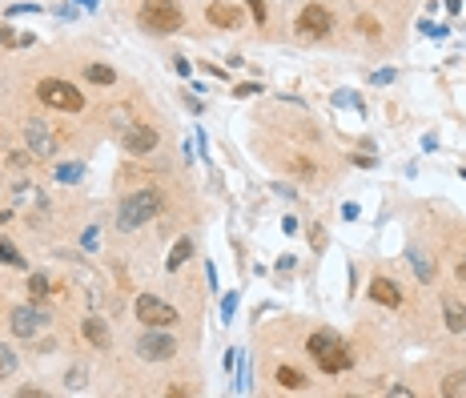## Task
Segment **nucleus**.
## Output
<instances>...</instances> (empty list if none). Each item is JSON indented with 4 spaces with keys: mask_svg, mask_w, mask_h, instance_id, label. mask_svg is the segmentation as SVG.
<instances>
[{
    "mask_svg": "<svg viewBox=\"0 0 466 398\" xmlns=\"http://www.w3.org/2000/svg\"><path fill=\"white\" fill-rule=\"evenodd\" d=\"M161 209H165V193L157 185H141V190L121 197V206H117V229L133 234V229L149 225L153 218H161Z\"/></svg>",
    "mask_w": 466,
    "mask_h": 398,
    "instance_id": "nucleus-1",
    "label": "nucleus"
},
{
    "mask_svg": "<svg viewBox=\"0 0 466 398\" xmlns=\"http://www.w3.org/2000/svg\"><path fill=\"white\" fill-rule=\"evenodd\" d=\"M305 354H310V358L318 362V370H326V374H342V370L354 367V354L337 330H314V334L305 338Z\"/></svg>",
    "mask_w": 466,
    "mask_h": 398,
    "instance_id": "nucleus-2",
    "label": "nucleus"
},
{
    "mask_svg": "<svg viewBox=\"0 0 466 398\" xmlns=\"http://www.w3.org/2000/svg\"><path fill=\"white\" fill-rule=\"evenodd\" d=\"M137 24L145 32H157V36H169V32L185 29V13L177 0H141L137 8Z\"/></svg>",
    "mask_w": 466,
    "mask_h": 398,
    "instance_id": "nucleus-3",
    "label": "nucleus"
},
{
    "mask_svg": "<svg viewBox=\"0 0 466 398\" xmlns=\"http://www.w3.org/2000/svg\"><path fill=\"white\" fill-rule=\"evenodd\" d=\"M32 93H36V101H41V105H48V109H57V113H80V109H85V93H80L73 80L41 77Z\"/></svg>",
    "mask_w": 466,
    "mask_h": 398,
    "instance_id": "nucleus-4",
    "label": "nucleus"
},
{
    "mask_svg": "<svg viewBox=\"0 0 466 398\" xmlns=\"http://www.w3.org/2000/svg\"><path fill=\"white\" fill-rule=\"evenodd\" d=\"M133 314H137V322L149 326V330H173L177 326V306H169L165 298H157V294H137Z\"/></svg>",
    "mask_w": 466,
    "mask_h": 398,
    "instance_id": "nucleus-5",
    "label": "nucleus"
},
{
    "mask_svg": "<svg viewBox=\"0 0 466 398\" xmlns=\"http://www.w3.org/2000/svg\"><path fill=\"white\" fill-rule=\"evenodd\" d=\"M117 141H121V153H125V157L137 161V157H149V153L157 149L161 133L153 125H145V121H129V125L117 133Z\"/></svg>",
    "mask_w": 466,
    "mask_h": 398,
    "instance_id": "nucleus-6",
    "label": "nucleus"
},
{
    "mask_svg": "<svg viewBox=\"0 0 466 398\" xmlns=\"http://www.w3.org/2000/svg\"><path fill=\"white\" fill-rule=\"evenodd\" d=\"M20 129H24V149H29L36 161L57 157V149H61V137H57V129L48 125V121L32 117V121H24Z\"/></svg>",
    "mask_w": 466,
    "mask_h": 398,
    "instance_id": "nucleus-7",
    "label": "nucleus"
},
{
    "mask_svg": "<svg viewBox=\"0 0 466 398\" xmlns=\"http://www.w3.org/2000/svg\"><path fill=\"white\" fill-rule=\"evenodd\" d=\"M293 29H298V36H305V41H321V36H330V29H334V13L314 0V4H305L302 13H298Z\"/></svg>",
    "mask_w": 466,
    "mask_h": 398,
    "instance_id": "nucleus-8",
    "label": "nucleus"
},
{
    "mask_svg": "<svg viewBox=\"0 0 466 398\" xmlns=\"http://www.w3.org/2000/svg\"><path fill=\"white\" fill-rule=\"evenodd\" d=\"M45 326H48V314L41 306H13L8 310V330L16 338H36Z\"/></svg>",
    "mask_w": 466,
    "mask_h": 398,
    "instance_id": "nucleus-9",
    "label": "nucleus"
},
{
    "mask_svg": "<svg viewBox=\"0 0 466 398\" xmlns=\"http://www.w3.org/2000/svg\"><path fill=\"white\" fill-rule=\"evenodd\" d=\"M173 354H177V338L169 330H149L137 342V358H145V362H169Z\"/></svg>",
    "mask_w": 466,
    "mask_h": 398,
    "instance_id": "nucleus-10",
    "label": "nucleus"
},
{
    "mask_svg": "<svg viewBox=\"0 0 466 398\" xmlns=\"http://www.w3.org/2000/svg\"><path fill=\"white\" fill-rule=\"evenodd\" d=\"M205 20L213 24V29H241V20H245V13H241V8L233 4V0H209Z\"/></svg>",
    "mask_w": 466,
    "mask_h": 398,
    "instance_id": "nucleus-11",
    "label": "nucleus"
},
{
    "mask_svg": "<svg viewBox=\"0 0 466 398\" xmlns=\"http://www.w3.org/2000/svg\"><path fill=\"white\" fill-rule=\"evenodd\" d=\"M80 338L93 346V350H109L112 346V330L105 318H96V314H89V318H80Z\"/></svg>",
    "mask_w": 466,
    "mask_h": 398,
    "instance_id": "nucleus-12",
    "label": "nucleus"
},
{
    "mask_svg": "<svg viewBox=\"0 0 466 398\" xmlns=\"http://www.w3.org/2000/svg\"><path fill=\"white\" fill-rule=\"evenodd\" d=\"M370 298L378 306H386V310H398L402 306V290L394 278H386V273H378V278H370Z\"/></svg>",
    "mask_w": 466,
    "mask_h": 398,
    "instance_id": "nucleus-13",
    "label": "nucleus"
},
{
    "mask_svg": "<svg viewBox=\"0 0 466 398\" xmlns=\"http://www.w3.org/2000/svg\"><path fill=\"white\" fill-rule=\"evenodd\" d=\"M442 322H446L450 334L466 338V302H458V298H442Z\"/></svg>",
    "mask_w": 466,
    "mask_h": 398,
    "instance_id": "nucleus-14",
    "label": "nucleus"
},
{
    "mask_svg": "<svg viewBox=\"0 0 466 398\" xmlns=\"http://www.w3.org/2000/svg\"><path fill=\"white\" fill-rule=\"evenodd\" d=\"M193 257V238H177L173 241V250H169V257H165V270L173 273V270H181L185 262Z\"/></svg>",
    "mask_w": 466,
    "mask_h": 398,
    "instance_id": "nucleus-15",
    "label": "nucleus"
},
{
    "mask_svg": "<svg viewBox=\"0 0 466 398\" xmlns=\"http://www.w3.org/2000/svg\"><path fill=\"white\" fill-rule=\"evenodd\" d=\"M273 378H277V386H282V390H305V386H310L305 370H298V367H277V374H273Z\"/></svg>",
    "mask_w": 466,
    "mask_h": 398,
    "instance_id": "nucleus-16",
    "label": "nucleus"
},
{
    "mask_svg": "<svg viewBox=\"0 0 466 398\" xmlns=\"http://www.w3.org/2000/svg\"><path fill=\"white\" fill-rule=\"evenodd\" d=\"M406 257H410V266H414L418 282H422V286H430V282H434V257L422 254V250H410Z\"/></svg>",
    "mask_w": 466,
    "mask_h": 398,
    "instance_id": "nucleus-17",
    "label": "nucleus"
},
{
    "mask_svg": "<svg viewBox=\"0 0 466 398\" xmlns=\"http://www.w3.org/2000/svg\"><path fill=\"white\" fill-rule=\"evenodd\" d=\"M0 266H13V270H24V266H29V257L20 254V250H16V246H13L8 238H0Z\"/></svg>",
    "mask_w": 466,
    "mask_h": 398,
    "instance_id": "nucleus-18",
    "label": "nucleus"
},
{
    "mask_svg": "<svg viewBox=\"0 0 466 398\" xmlns=\"http://www.w3.org/2000/svg\"><path fill=\"white\" fill-rule=\"evenodd\" d=\"M85 80H89V85H105V89H109L112 80H117V73H112V64H85Z\"/></svg>",
    "mask_w": 466,
    "mask_h": 398,
    "instance_id": "nucleus-19",
    "label": "nucleus"
},
{
    "mask_svg": "<svg viewBox=\"0 0 466 398\" xmlns=\"http://www.w3.org/2000/svg\"><path fill=\"white\" fill-rule=\"evenodd\" d=\"M89 386V367H68L64 370V390H85Z\"/></svg>",
    "mask_w": 466,
    "mask_h": 398,
    "instance_id": "nucleus-20",
    "label": "nucleus"
},
{
    "mask_svg": "<svg viewBox=\"0 0 466 398\" xmlns=\"http://www.w3.org/2000/svg\"><path fill=\"white\" fill-rule=\"evenodd\" d=\"M442 395H446V398L466 395V370H454V374H446V378H442Z\"/></svg>",
    "mask_w": 466,
    "mask_h": 398,
    "instance_id": "nucleus-21",
    "label": "nucleus"
},
{
    "mask_svg": "<svg viewBox=\"0 0 466 398\" xmlns=\"http://www.w3.org/2000/svg\"><path fill=\"white\" fill-rule=\"evenodd\" d=\"M354 29L362 32L366 41H382V24H378L374 16H358V20H354Z\"/></svg>",
    "mask_w": 466,
    "mask_h": 398,
    "instance_id": "nucleus-22",
    "label": "nucleus"
},
{
    "mask_svg": "<svg viewBox=\"0 0 466 398\" xmlns=\"http://www.w3.org/2000/svg\"><path fill=\"white\" fill-rule=\"evenodd\" d=\"M16 367H20V358H16L13 346H0V378H13Z\"/></svg>",
    "mask_w": 466,
    "mask_h": 398,
    "instance_id": "nucleus-23",
    "label": "nucleus"
},
{
    "mask_svg": "<svg viewBox=\"0 0 466 398\" xmlns=\"http://www.w3.org/2000/svg\"><path fill=\"white\" fill-rule=\"evenodd\" d=\"M45 294H52L48 273H32V278H29V298H45Z\"/></svg>",
    "mask_w": 466,
    "mask_h": 398,
    "instance_id": "nucleus-24",
    "label": "nucleus"
},
{
    "mask_svg": "<svg viewBox=\"0 0 466 398\" xmlns=\"http://www.w3.org/2000/svg\"><path fill=\"white\" fill-rule=\"evenodd\" d=\"M8 165H13V169H29L32 153H29V149H13V153H8Z\"/></svg>",
    "mask_w": 466,
    "mask_h": 398,
    "instance_id": "nucleus-25",
    "label": "nucleus"
},
{
    "mask_svg": "<svg viewBox=\"0 0 466 398\" xmlns=\"http://www.w3.org/2000/svg\"><path fill=\"white\" fill-rule=\"evenodd\" d=\"M245 8L254 13V20H257V24H265V16H270V13H265V4H261V0H245Z\"/></svg>",
    "mask_w": 466,
    "mask_h": 398,
    "instance_id": "nucleus-26",
    "label": "nucleus"
},
{
    "mask_svg": "<svg viewBox=\"0 0 466 398\" xmlns=\"http://www.w3.org/2000/svg\"><path fill=\"white\" fill-rule=\"evenodd\" d=\"M80 173H85L80 165H61V169H57V177H61V181H77Z\"/></svg>",
    "mask_w": 466,
    "mask_h": 398,
    "instance_id": "nucleus-27",
    "label": "nucleus"
},
{
    "mask_svg": "<svg viewBox=\"0 0 466 398\" xmlns=\"http://www.w3.org/2000/svg\"><path fill=\"white\" fill-rule=\"evenodd\" d=\"M310 241H314V250H326V229H321V225H314V229H310Z\"/></svg>",
    "mask_w": 466,
    "mask_h": 398,
    "instance_id": "nucleus-28",
    "label": "nucleus"
},
{
    "mask_svg": "<svg viewBox=\"0 0 466 398\" xmlns=\"http://www.w3.org/2000/svg\"><path fill=\"white\" fill-rule=\"evenodd\" d=\"M254 93H261L257 85H238V89H233V97H254Z\"/></svg>",
    "mask_w": 466,
    "mask_h": 398,
    "instance_id": "nucleus-29",
    "label": "nucleus"
},
{
    "mask_svg": "<svg viewBox=\"0 0 466 398\" xmlns=\"http://www.w3.org/2000/svg\"><path fill=\"white\" fill-rule=\"evenodd\" d=\"M173 69L181 73V77H189V61H185V57H177V61H173Z\"/></svg>",
    "mask_w": 466,
    "mask_h": 398,
    "instance_id": "nucleus-30",
    "label": "nucleus"
},
{
    "mask_svg": "<svg viewBox=\"0 0 466 398\" xmlns=\"http://www.w3.org/2000/svg\"><path fill=\"white\" fill-rule=\"evenodd\" d=\"M0 45H16V32L13 29H0Z\"/></svg>",
    "mask_w": 466,
    "mask_h": 398,
    "instance_id": "nucleus-31",
    "label": "nucleus"
},
{
    "mask_svg": "<svg viewBox=\"0 0 466 398\" xmlns=\"http://www.w3.org/2000/svg\"><path fill=\"white\" fill-rule=\"evenodd\" d=\"M458 282H466V254L458 257Z\"/></svg>",
    "mask_w": 466,
    "mask_h": 398,
    "instance_id": "nucleus-32",
    "label": "nucleus"
},
{
    "mask_svg": "<svg viewBox=\"0 0 466 398\" xmlns=\"http://www.w3.org/2000/svg\"><path fill=\"white\" fill-rule=\"evenodd\" d=\"M446 8H450V13H458V8H463V0H446Z\"/></svg>",
    "mask_w": 466,
    "mask_h": 398,
    "instance_id": "nucleus-33",
    "label": "nucleus"
},
{
    "mask_svg": "<svg viewBox=\"0 0 466 398\" xmlns=\"http://www.w3.org/2000/svg\"><path fill=\"white\" fill-rule=\"evenodd\" d=\"M0 222H13V209H0Z\"/></svg>",
    "mask_w": 466,
    "mask_h": 398,
    "instance_id": "nucleus-34",
    "label": "nucleus"
}]
</instances>
